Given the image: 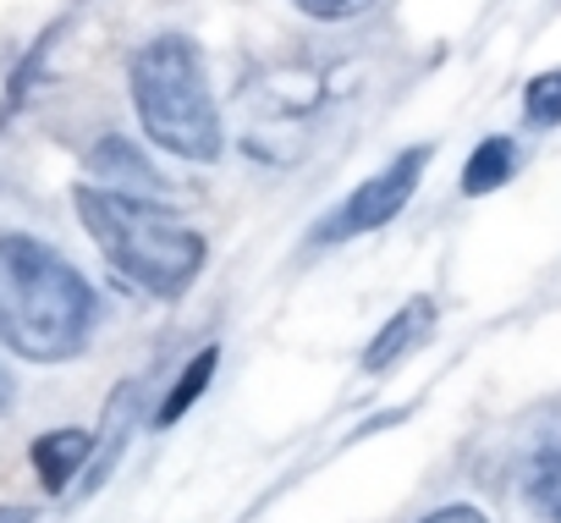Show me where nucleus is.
I'll return each instance as SVG.
<instances>
[{
  "label": "nucleus",
  "instance_id": "obj_11",
  "mask_svg": "<svg viewBox=\"0 0 561 523\" xmlns=\"http://www.w3.org/2000/svg\"><path fill=\"white\" fill-rule=\"evenodd\" d=\"M523 116L534 127H556L561 122V72H539L528 89H523Z\"/></svg>",
  "mask_w": 561,
  "mask_h": 523
},
{
  "label": "nucleus",
  "instance_id": "obj_10",
  "mask_svg": "<svg viewBox=\"0 0 561 523\" xmlns=\"http://www.w3.org/2000/svg\"><path fill=\"white\" fill-rule=\"evenodd\" d=\"M528 501L545 523H561V446H545L528 463Z\"/></svg>",
  "mask_w": 561,
  "mask_h": 523
},
{
  "label": "nucleus",
  "instance_id": "obj_3",
  "mask_svg": "<svg viewBox=\"0 0 561 523\" xmlns=\"http://www.w3.org/2000/svg\"><path fill=\"white\" fill-rule=\"evenodd\" d=\"M133 105L144 133L182 155V160H215L220 155V111L209 94V72L193 39L160 34L133 56Z\"/></svg>",
  "mask_w": 561,
  "mask_h": 523
},
{
  "label": "nucleus",
  "instance_id": "obj_9",
  "mask_svg": "<svg viewBox=\"0 0 561 523\" xmlns=\"http://www.w3.org/2000/svg\"><path fill=\"white\" fill-rule=\"evenodd\" d=\"M94 171L111 182V187H144V193H154V171L138 160V149L127 144V138H105L100 149H94Z\"/></svg>",
  "mask_w": 561,
  "mask_h": 523
},
{
  "label": "nucleus",
  "instance_id": "obj_13",
  "mask_svg": "<svg viewBox=\"0 0 561 523\" xmlns=\"http://www.w3.org/2000/svg\"><path fill=\"white\" fill-rule=\"evenodd\" d=\"M424 523H490L479 507H440V512H430Z\"/></svg>",
  "mask_w": 561,
  "mask_h": 523
},
{
  "label": "nucleus",
  "instance_id": "obj_8",
  "mask_svg": "<svg viewBox=\"0 0 561 523\" xmlns=\"http://www.w3.org/2000/svg\"><path fill=\"white\" fill-rule=\"evenodd\" d=\"M215 364H220V348H198V353H193V364L176 375V386L165 391V402H160V413H154V424H160V430H165V424H176V419L204 397V386L215 380Z\"/></svg>",
  "mask_w": 561,
  "mask_h": 523
},
{
  "label": "nucleus",
  "instance_id": "obj_2",
  "mask_svg": "<svg viewBox=\"0 0 561 523\" xmlns=\"http://www.w3.org/2000/svg\"><path fill=\"white\" fill-rule=\"evenodd\" d=\"M78 215L94 248L149 298H182L204 271V237L127 187H78Z\"/></svg>",
  "mask_w": 561,
  "mask_h": 523
},
{
  "label": "nucleus",
  "instance_id": "obj_12",
  "mask_svg": "<svg viewBox=\"0 0 561 523\" xmlns=\"http://www.w3.org/2000/svg\"><path fill=\"white\" fill-rule=\"evenodd\" d=\"M298 12H309V18H320V23H347V18H364L375 0H293Z\"/></svg>",
  "mask_w": 561,
  "mask_h": 523
},
{
  "label": "nucleus",
  "instance_id": "obj_6",
  "mask_svg": "<svg viewBox=\"0 0 561 523\" xmlns=\"http://www.w3.org/2000/svg\"><path fill=\"white\" fill-rule=\"evenodd\" d=\"M89 452H94V435L89 430H50V435H39L34 441V474H39V485L45 490H67L72 474L89 463Z\"/></svg>",
  "mask_w": 561,
  "mask_h": 523
},
{
  "label": "nucleus",
  "instance_id": "obj_14",
  "mask_svg": "<svg viewBox=\"0 0 561 523\" xmlns=\"http://www.w3.org/2000/svg\"><path fill=\"white\" fill-rule=\"evenodd\" d=\"M0 523H34L28 507H0Z\"/></svg>",
  "mask_w": 561,
  "mask_h": 523
},
{
  "label": "nucleus",
  "instance_id": "obj_5",
  "mask_svg": "<svg viewBox=\"0 0 561 523\" xmlns=\"http://www.w3.org/2000/svg\"><path fill=\"white\" fill-rule=\"evenodd\" d=\"M430 326H435V298H413L402 315H391V326L369 342V353H364V369L369 375H380V369H391L397 359H408L424 337H430Z\"/></svg>",
  "mask_w": 561,
  "mask_h": 523
},
{
  "label": "nucleus",
  "instance_id": "obj_7",
  "mask_svg": "<svg viewBox=\"0 0 561 523\" xmlns=\"http://www.w3.org/2000/svg\"><path fill=\"white\" fill-rule=\"evenodd\" d=\"M512 171H517V144L512 138H484L473 155H468V166H462V193H495L501 182H512Z\"/></svg>",
  "mask_w": 561,
  "mask_h": 523
},
{
  "label": "nucleus",
  "instance_id": "obj_1",
  "mask_svg": "<svg viewBox=\"0 0 561 523\" xmlns=\"http://www.w3.org/2000/svg\"><path fill=\"white\" fill-rule=\"evenodd\" d=\"M94 331V287L39 237H0V342L18 359L61 364Z\"/></svg>",
  "mask_w": 561,
  "mask_h": 523
},
{
  "label": "nucleus",
  "instance_id": "obj_4",
  "mask_svg": "<svg viewBox=\"0 0 561 523\" xmlns=\"http://www.w3.org/2000/svg\"><path fill=\"white\" fill-rule=\"evenodd\" d=\"M424 166H430V149H408V155H397L386 171H375L347 204H336V209L320 220L314 242H342V237H364V231L391 226V220L402 215V204L413 198Z\"/></svg>",
  "mask_w": 561,
  "mask_h": 523
}]
</instances>
